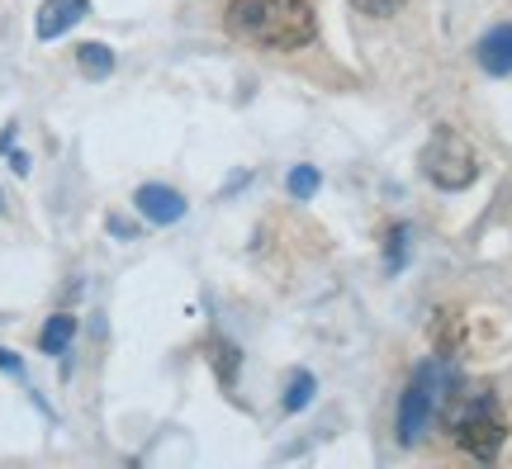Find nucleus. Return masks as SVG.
I'll use <instances>...</instances> for the list:
<instances>
[{
	"instance_id": "7ed1b4c3",
	"label": "nucleus",
	"mask_w": 512,
	"mask_h": 469,
	"mask_svg": "<svg viewBox=\"0 0 512 469\" xmlns=\"http://www.w3.org/2000/svg\"><path fill=\"white\" fill-rule=\"evenodd\" d=\"M422 176L437 185V190H465V185H475V176H479L475 147L465 143L456 128H437L427 138V147H422Z\"/></svg>"
},
{
	"instance_id": "4468645a",
	"label": "nucleus",
	"mask_w": 512,
	"mask_h": 469,
	"mask_svg": "<svg viewBox=\"0 0 512 469\" xmlns=\"http://www.w3.org/2000/svg\"><path fill=\"white\" fill-rule=\"evenodd\" d=\"M0 370H5V375H24L19 356H15V351H5V346H0Z\"/></svg>"
},
{
	"instance_id": "f257e3e1",
	"label": "nucleus",
	"mask_w": 512,
	"mask_h": 469,
	"mask_svg": "<svg viewBox=\"0 0 512 469\" xmlns=\"http://www.w3.org/2000/svg\"><path fill=\"white\" fill-rule=\"evenodd\" d=\"M228 29L256 48L271 53H299L318 38L309 0H233L228 5Z\"/></svg>"
},
{
	"instance_id": "dca6fc26",
	"label": "nucleus",
	"mask_w": 512,
	"mask_h": 469,
	"mask_svg": "<svg viewBox=\"0 0 512 469\" xmlns=\"http://www.w3.org/2000/svg\"><path fill=\"white\" fill-rule=\"evenodd\" d=\"M0 209H5V195H0Z\"/></svg>"
},
{
	"instance_id": "6e6552de",
	"label": "nucleus",
	"mask_w": 512,
	"mask_h": 469,
	"mask_svg": "<svg viewBox=\"0 0 512 469\" xmlns=\"http://www.w3.org/2000/svg\"><path fill=\"white\" fill-rule=\"evenodd\" d=\"M72 337H76V318L72 313H53V318L43 323V332H38V346H43L48 356H67Z\"/></svg>"
},
{
	"instance_id": "9b49d317",
	"label": "nucleus",
	"mask_w": 512,
	"mask_h": 469,
	"mask_svg": "<svg viewBox=\"0 0 512 469\" xmlns=\"http://www.w3.org/2000/svg\"><path fill=\"white\" fill-rule=\"evenodd\" d=\"M285 185H290V195H294V199H313L323 181H318V171H313V166H294L290 176H285Z\"/></svg>"
},
{
	"instance_id": "39448f33",
	"label": "nucleus",
	"mask_w": 512,
	"mask_h": 469,
	"mask_svg": "<svg viewBox=\"0 0 512 469\" xmlns=\"http://www.w3.org/2000/svg\"><path fill=\"white\" fill-rule=\"evenodd\" d=\"M86 10H91V0H43V5H38V19H34V34L43 38V43H53V38H62L67 29H76V24L86 19Z\"/></svg>"
},
{
	"instance_id": "20e7f679",
	"label": "nucleus",
	"mask_w": 512,
	"mask_h": 469,
	"mask_svg": "<svg viewBox=\"0 0 512 469\" xmlns=\"http://www.w3.org/2000/svg\"><path fill=\"white\" fill-rule=\"evenodd\" d=\"M441 365L427 361L413 370V379H408V389H403L399 398V441L403 446H418L422 432L432 427V417H437L441 408Z\"/></svg>"
},
{
	"instance_id": "423d86ee",
	"label": "nucleus",
	"mask_w": 512,
	"mask_h": 469,
	"mask_svg": "<svg viewBox=\"0 0 512 469\" xmlns=\"http://www.w3.org/2000/svg\"><path fill=\"white\" fill-rule=\"evenodd\" d=\"M133 204H138V214L147 223H181L185 218V195L171 190V185H138Z\"/></svg>"
},
{
	"instance_id": "2eb2a0df",
	"label": "nucleus",
	"mask_w": 512,
	"mask_h": 469,
	"mask_svg": "<svg viewBox=\"0 0 512 469\" xmlns=\"http://www.w3.org/2000/svg\"><path fill=\"white\" fill-rule=\"evenodd\" d=\"M10 171H19V176H24V171H29V157H24V152H15V157H10Z\"/></svg>"
},
{
	"instance_id": "f8f14e48",
	"label": "nucleus",
	"mask_w": 512,
	"mask_h": 469,
	"mask_svg": "<svg viewBox=\"0 0 512 469\" xmlns=\"http://www.w3.org/2000/svg\"><path fill=\"white\" fill-rule=\"evenodd\" d=\"M403 252H408V228H389V271H399L403 266Z\"/></svg>"
},
{
	"instance_id": "1a4fd4ad",
	"label": "nucleus",
	"mask_w": 512,
	"mask_h": 469,
	"mask_svg": "<svg viewBox=\"0 0 512 469\" xmlns=\"http://www.w3.org/2000/svg\"><path fill=\"white\" fill-rule=\"evenodd\" d=\"M76 67L91 76V81H105L114 72V48L110 43H81L76 48Z\"/></svg>"
},
{
	"instance_id": "0eeeda50",
	"label": "nucleus",
	"mask_w": 512,
	"mask_h": 469,
	"mask_svg": "<svg viewBox=\"0 0 512 469\" xmlns=\"http://www.w3.org/2000/svg\"><path fill=\"white\" fill-rule=\"evenodd\" d=\"M479 67L489 76H512V24H498V29H489V34L479 38Z\"/></svg>"
},
{
	"instance_id": "f03ea898",
	"label": "nucleus",
	"mask_w": 512,
	"mask_h": 469,
	"mask_svg": "<svg viewBox=\"0 0 512 469\" xmlns=\"http://www.w3.org/2000/svg\"><path fill=\"white\" fill-rule=\"evenodd\" d=\"M451 436H456V446L470 455V460H484V465L498 460L503 436H508L503 417H498V398L489 394V389H470L465 403L451 413Z\"/></svg>"
},
{
	"instance_id": "9d476101",
	"label": "nucleus",
	"mask_w": 512,
	"mask_h": 469,
	"mask_svg": "<svg viewBox=\"0 0 512 469\" xmlns=\"http://www.w3.org/2000/svg\"><path fill=\"white\" fill-rule=\"evenodd\" d=\"M313 389H318V384H313L309 370H294L290 384H285V398H280V403H285V413H304V408L313 403Z\"/></svg>"
},
{
	"instance_id": "ddd939ff",
	"label": "nucleus",
	"mask_w": 512,
	"mask_h": 469,
	"mask_svg": "<svg viewBox=\"0 0 512 469\" xmlns=\"http://www.w3.org/2000/svg\"><path fill=\"white\" fill-rule=\"evenodd\" d=\"M351 5H356L361 15H375V19H384V15H394V10H399L403 0H351Z\"/></svg>"
}]
</instances>
